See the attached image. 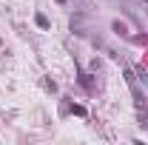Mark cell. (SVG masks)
I'll list each match as a JSON object with an SVG mask.
<instances>
[{
	"instance_id": "obj_1",
	"label": "cell",
	"mask_w": 148,
	"mask_h": 145,
	"mask_svg": "<svg viewBox=\"0 0 148 145\" xmlns=\"http://www.w3.org/2000/svg\"><path fill=\"white\" fill-rule=\"evenodd\" d=\"M34 20H37L40 29H49V17H46V14H34Z\"/></svg>"
}]
</instances>
